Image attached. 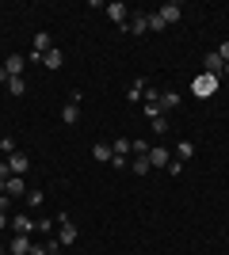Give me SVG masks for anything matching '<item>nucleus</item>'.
<instances>
[{
	"instance_id": "obj_1",
	"label": "nucleus",
	"mask_w": 229,
	"mask_h": 255,
	"mask_svg": "<svg viewBox=\"0 0 229 255\" xmlns=\"http://www.w3.org/2000/svg\"><path fill=\"white\" fill-rule=\"evenodd\" d=\"M218 76H210V73H199L195 80H191V96H199V99H210L214 92H218Z\"/></svg>"
},
{
	"instance_id": "obj_2",
	"label": "nucleus",
	"mask_w": 229,
	"mask_h": 255,
	"mask_svg": "<svg viewBox=\"0 0 229 255\" xmlns=\"http://www.w3.org/2000/svg\"><path fill=\"white\" fill-rule=\"evenodd\" d=\"M73 240H76V225L69 221V213H57V244L69 248Z\"/></svg>"
},
{
	"instance_id": "obj_3",
	"label": "nucleus",
	"mask_w": 229,
	"mask_h": 255,
	"mask_svg": "<svg viewBox=\"0 0 229 255\" xmlns=\"http://www.w3.org/2000/svg\"><path fill=\"white\" fill-rule=\"evenodd\" d=\"M145 160H149V168H164V171H168V164H172V152L164 149V145H149V156H145Z\"/></svg>"
},
{
	"instance_id": "obj_4",
	"label": "nucleus",
	"mask_w": 229,
	"mask_h": 255,
	"mask_svg": "<svg viewBox=\"0 0 229 255\" xmlns=\"http://www.w3.org/2000/svg\"><path fill=\"white\" fill-rule=\"evenodd\" d=\"M107 15H111V23H119L122 31H126V23H130V8H126L122 0H111V4H107Z\"/></svg>"
},
{
	"instance_id": "obj_5",
	"label": "nucleus",
	"mask_w": 229,
	"mask_h": 255,
	"mask_svg": "<svg viewBox=\"0 0 229 255\" xmlns=\"http://www.w3.org/2000/svg\"><path fill=\"white\" fill-rule=\"evenodd\" d=\"M8 160V168H11V175H27V171H31V156H27V152H11V156H4Z\"/></svg>"
},
{
	"instance_id": "obj_6",
	"label": "nucleus",
	"mask_w": 229,
	"mask_h": 255,
	"mask_svg": "<svg viewBox=\"0 0 229 255\" xmlns=\"http://www.w3.org/2000/svg\"><path fill=\"white\" fill-rule=\"evenodd\" d=\"M8 229H15V236H31L34 229H38V221H34V217H27V213H15Z\"/></svg>"
},
{
	"instance_id": "obj_7",
	"label": "nucleus",
	"mask_w": 229,
	"mask_h": 255,
	"mask_svg": "<svg viewBox=\"0 0 229 255\" xmlns=\"http://www.w3.org/2000/svg\"><path fill=\"white\" fill-rule=\"evenodd\" d=\"M222 69H226V61L218 57V50L203 53V73H210V76H218V80H222Z\"/></svg>"
},
{
	"instance_id": "obj_8",
	"label": "nucleus",
	"mask_w": 229,
	"mask_h": 255,
	"mask_svg": "<svg viewBox=\"0 0 229 255\" xmlns=\"http://www.w3.org/2000/svg\"><path fill=\"white\" fill-rule=\"evenodd\" d=\"M157 15L164 19V27H172V23H180V19H184V8L168 0V4H161V8H157Z\"/></svg>"
},
{
	"instance_id": "obj_9",
	"label": "nucleus",
	"mask_w": 229,
	"mask_h": 255,
	"mask_svg": "<svg viewBox=\"0 0 229 255\" xmlns=\"http://www.w3.org/2000/svg\"><path fill=\"white\" fill-rule=\"evenodd\" d=\"M157 107H161V115H172L176 107H180V92H161V99H157Z\"/></svg>"
},
{
	"instance_id": "obj_10",
	"label": "nucleus",
	"mask_w": 229,
	"mask_h": 255,
	"mask_svg": "<svg viewBox=\"0 0 229 255\" xmlns=\"http://www.w3.org/2000/svg\"><path fill=\"white\" fill-rule=\"evenodd\" d=\"M61 122H65V126H76V122H80V103H76V99H69V103L61 107Z\"/></svg>"
},
{
	"instance_id": "obj_11",
	"label": "nucleus",
	"mask_w": 229,
	"mask_h": 255,
	"mask_svg": "<svg viewBox=\"0 0 229 255\" xmlns=\"http://www.w3.org/2000/svg\"><path fill=\"white\" fill-rule=\"evenodd\" d=\"M31 236H11V244H8V252L11 255H31Z\"/></svg>"
},
{
	"instance_id": "obj_12",
	"label": "nucleus",
	"mask_w": 229,
	"mask_h": 255,
	"mask_svg": "<svg viewBox=\"0 0 229 255\" xmlns=\"http://www.w3.org/2000/svg\"><path fill=\"white\" fill-rule=\"evenodd\" d=\"M42 65H46V69H50V73H57V69L65 65V53H61V50H57V46H54V50H50V53H46V57H42Z\"/></svg>"
},
{
	"instance_id": "obj_13",
	"label": "nucleus",
	"mask_w": 229,
	"mask_h": 255,
	"mask_svg": "<svg viewBox=\"0 0 229 255\" xmlns=\"http://www.w3.org/2000/svg\"><path fill=\"white\" fill-rule=\"evenodd\" d=\"M126 31L130 34H145L149 27H145V11H130V23H126Z\"/></svg>"
},
{
	"instance_id": "obj_14",
	"label": "nucleus",
	"mask_w": 229,
	"mask_h": 255,
	"mask_svg": "<svg viewBox=\"0 0 229 255\" xmlns=\"http://www.w3.org/2000/svg\"><path fill=\"white\" fill-rule=\"evenodd\" d=\"M191 156H195V141H176V160H180V164H187Z\"/></svg>"
},
{
	"instance_id": "obj_15",
	"label": "nucleus",
	"mask_w": 229,
	"mask_h": 255,
	"mask_svg": "<svg viewBox=\"0 0 229 255\" xmlns=\"http://www.w3.org/2000/svg\"><path fill=\"white\" fill-rule=\"evenodd\" d=\"M0 194H11V198H15V194H27V187H23V175H11L8 183H4V191Z\"/></svg>"
},
{
	"instance_id": "obj_16",
	"label": "nucleus",
	"mask_w": 229,
	"mask_h": 255,
	"mask_svg": "<svg viewBox=\"0 0 229 255\" xmlns=\"http://www.w3.org/2000/svg\"><path fill=\"white\" fill-rule=\"evenodd\" d=\"M142 96H145V76H138V80H134V84L126 88V99H130V103H138Z\"/></svg>"
},
{
	"instance_id": "obj_17",
	"label": "nucleus",
	"mask_w": 229,
	"mask_h": 255,
	"mask_svg": "<svg viewBox=\"0 0 229 255\" xmlns=\"http://www.w3.org/2000/svg\"><path fill=\"white\" fill-rule=\"evenodd\" d=\"M92 156H96L99 164H111V156H115V152H111V145H103V141H96V145H92Z\"/></svg>"
},
{
	"instance_id": "obj_18",
	"label": "nucleus",
	"mask_w": 229,
	"mask_h": 255,
	"mask_svg": "<svg viewBox=\"0 0 229 255\" xmlns=\"http://www.w3.org/2000/svg\"><path fill=\"white\" fill-rule=\"evenodd\" d=\"M4 69H8V76H23V57H19V53H8Z\"/></svg>"
},
{
	"instance_id": "obj_19",
	"label": "nucleus",
	"mask_w": 229,
	"mask_h": 255,
	"mask_svg": "<svg viewBox=\"0 0 229 255\" xmlns=\"http://www.w3.org/2000/svg\"><path fill=\"white\" fill-rule=\"evenodd\" d=\"M111 152H115V156H134V149H130V137H115Z\"/></svg>"
},
{
	"instance_id": "obj_20",
	"label": "nucleus",
	"mask_w": 229,
	"mask_h": 255,
	"mask_svg": "<svg viewBox=\"0 0 229 255\" xmlns=\"http://www.w3.org/2000/svg\"><path fill=\"white\" fill-rule=\"evenodd\" d=\"M130 171H134V175H149V160H145V156H130Z\"/></svg>"
},
{
	"instance_id": "obj_21",
	"label": "nucleus",
	"mask_w": 229,
	"mask_h": 255,
	"mask_svg": "<svg viewBox=\"0 0 229 255\" xmlns=\"http://www.w3.org/2000/svg\"><path fill=\"white\" fill-rule=\"evenodd\" d=\"M145 27H149V31H164V19L157 11H145Z\"/></svg>"
},
{
	"instance_id": "obj_22",
	"label": "nucleus",
	"mask_w": 229,
	"mask_h": 255,
	"mask_svg": "<svg viewBox=\"0 0 229 255\" xmlns=\"http://www.w3.org/2000/svg\"><path fill=\"white\" fill-rule=\"evenodd\" d=\"M8 92H11V96H23V92H27V80H23V76H11V80H8Z\"/></svg>"
},
{
	"instance_id": "obj_23",
	"label": "nucleus",
	"mask_w": 229,
	"mask_h": 255,
	"mask_svg": "<svg viewBox=\"0 0 229 255\" xmlns=\"http://www.w3.org/2000/svg\"><path fill=\"white\" fill-rule=\"evenodd\" d=\"M149 126H153V133H168V115H157V118H149Z\"/></svg>"
},
{
	"instance_id": "obj_24",
	"label": "nucleus",
	"mask_w": 229,
	"mask_h": 255,
	"mask_svg": "<svg viewBox=\"0 0 229 255\" xmlns=\"http://www.w3.org/2000/svg\"><path fill=\"white\" fill-rule=\"evenodd\" d=\"M42 202H46V191H27V206H31V210H38Z\"/></svg>"
},
{
	"instance_id": "obj_25",
	"label": "nucleus",
	"mask_w": 229,
	"mask_h": 255,
	"mask_svg": "<svg viewBox=\"0 0 229 255\" xmlns=\"http://www.w3.org/2000/svg\"><path fill=\"white\" fill-rule=\"evenodd\" d=\"M11 179V168H8V160H0V191H4V183Z\"/></svg>"
},
{
	"instance_id": "obj_26",
	"label": "nucleus",
	"mask_w": 229,
	"mask_h": 255,
	"mask_svg": "<svg viewBox=\"0 0 229 255\" xmlns=\"http://www.w3.org/2000/svg\"><path fill=\"white\" fill-rule=\"evenodd\" d=\"M161 99V88H153V84H145V103H157Z\"/></svg>"
},
{
	"instance_id": "obj_27",
	"label": "nucleus",
	"mask_w": 229,
	"mask_h": 255,
	"mask_svg": "<svg viewBox=\"0 0 229 255\" xmlns=\"http://www.w3.org/2000/svg\"><path fill=\"white\" fill-rule=\"evenodd\" d=\"M168 175H172V179H180V175H184V164H180L176 156H172V164H168Z\"/></svg>"
},
{
	"instance_id": "obj_28",
	"label": "nucleus",
	"mask_w": 229,
	"mask_h": 255,
	"mask_svg": "<svg viewBox=\"0 0 229 255\" xmlns=\"http://www.w3.org/2000/svg\"><path fill=\"white\" fill-rule=\"evenodd\" d=\"M0 152H4V156H11V152H15V141H11V137H0Z\"/></svg>"
},
{
	"instance_id": "obj_29",
	"label": "nucleus",
	"mask_w": 229,
	"mask_h": 255,
	"mask_svg": "<svg viewBox=\"0 0 229 255\" xmlns=\"http://www.w3.org/2000/svg\"><path fill=\"white\" fill-rule=\"evenodd\" d=\"M111 164H115V171H126L130 168V156H111Z\"/></svg>"
},
{
	"instance_id": "obj_30",
	"label": "nucleus",
	"mask_w": 229,
	"mask_h": 255,
	"mask_svg": "<svg viewBox=\"0 0 229 255\" xmlns=\"http://www.w3.org/2000/svg\"><path fill=\"white\" fill-rule=\"evenodd\" d=\"M218 57H222V61L229 65V42H218Z\"/></svg>"
},
{
	"instance_id": "obj_31",
	"label": "nucleus",
	"mask_w": 229,
	"mask_h": 255,
	"mask_svg": "<svg viewBox=\"0 0 229 255\" xmlns=\"http://www.w3.org/2000/svg\"><path fill=\"white\" fill-rule=\"evenodd\" d=\"M0 210H4V213H11V194H0Z\"/></svg>"
},
{
	"instance_id": "obj_32",
	"label": "nucleus",
	"mask_w": 229,
	"mask_h": 255,
	"mask_svg": "<svg viewBox=\"0 0 229 255\" xmlns=\"http://www.w3.org/2000/svg\"><path fill=\"white\" fill-rule=\"evenodd\" d=\"M8 225H11V217H8L4 210H0V229H8Z\"/></svg>"
},
{
	"instance_id": "obj_33",
	"label": "nucleus",
	"mask_w": 229,
	"mask_h": 255,
	"mask_svg": "<svg viewBox=\"0 0 229 255\" xmlns=\"http://www.w3.org/2000/svg\"><path fill=\"white\" fill-rule=\"evenodd\" d=\"M11 76H8V69H4V65H0V84H8Z\"/></svg>"
},
{
	"instance_id": "obj_34",
	"label": "nucleus",
	"mask_w": 229,
	"mask_h": 255,
	"mask_svg": "<svg viewBox=\"0 0 229 255\" xmlns=\"http://www.w3.org/2000/svg\"><path fill=\"white\" fill-rule=\"evenodd\" d=\"M222 76H229V65H226V69H222Z\"/></svg>"
},
{
	"instance_id": "obj_35",
	"label": "nucleus",
	"mask_w": 229,
	"mask_h": 255,
	"mask_svg": "<svg viewBox=\"0 0 229 255\" xmlns=\"http://www.w3.org/2000/svg\"><path fill=\"white\" fill-rule=\"evenodd\" d=\"M0 255H4V244H0Z\"/></svg>"
},
{
	"instance_id": "obj_36",
	"label": "nucleus",
	"mask_w": 229,
	"mask_h": 255,
	"mask_svg": "<svg viewBox=\"0 0 229 255\" xmlns=\"http://www.w3.org/2000/svg\"><path fill=\"white\" fill-rule=\"evenodd\" d=\"M57 255H61V252H57Z\"/></svg>"
}]
</instances>
